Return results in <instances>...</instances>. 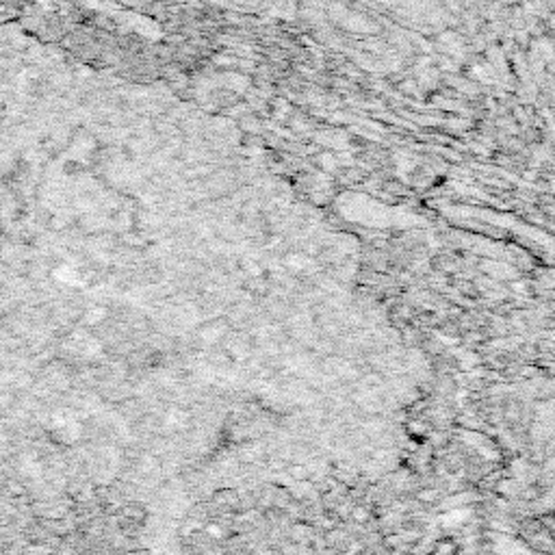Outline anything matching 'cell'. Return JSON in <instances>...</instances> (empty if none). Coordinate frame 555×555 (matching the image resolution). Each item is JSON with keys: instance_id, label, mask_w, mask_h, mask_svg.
<instances>
[{"instance_id": "obj_4", "label": "cell", "mask_w": 555, "mask_h": 555, "mask_svg": "<svg viewBox=\"0 0 555 555\" xmlns=\"http://www.w3.org/2000/svg\"><path fill=\"white\" fill-rule=\"evenodd\" d=\"M367 519H369V512H367L362 505L354 507V512H352V521H356V523H367Z\"/></svg>"}, {"instance_id": "obj_3", "label": "cell", "mask_w": 555, "mask_h": 555, "mask_svg": "<svg viewBox=\"0 0 555 555\" xmlns=\"http://www.w3.org/2000/svg\"><path fill=\"white\" fill-rule=\"evenodd\" d=\"M291 475H293L295 480H306V478H308V468L302 466V464H293V466H291Z\"/></svg>"}, {"instance_id": "obj_2", "label": "cell", "mask_w": 555, "mask_h": 555, "mask_svg": "<svg viewBox=\"0 0 555 555\" xmlns=\"http://www.w3.org/2000/svg\"><path fill=\"white\" fill-rule=\"evenodd\" d=\"M119 519L133 525H146L150 519V510L139 501H128L119 507Z\"/></svg>"}, {"instance_id": "obj_5", "label": "cell", "mask_w": 555, "mask_h": 555, "mask_svg": "<svg viewBox=\"0 0 555 555\" xmlns=\"http://www.w3.org/2000/svg\"><path fill=\"white\" fill-rule=\"evenodd\" d=\"M133 555H154V551L152 549H137V551H133Z\"/></svg>"}, {"instance_id": "obj_1", "label": "cell", "mask_w": 555, "mask_h": 555, "mask_svg": "<svg viewBox=\"0 0 555 555\" xmlns=\"http://www.w3.org/2000/svg\"><path fill=\"white\" fill-rule=\"evenodd\" d=\"M468 5V0H416L419 18L428 24L453 22Z\"/></svg>"}]
</instances>
